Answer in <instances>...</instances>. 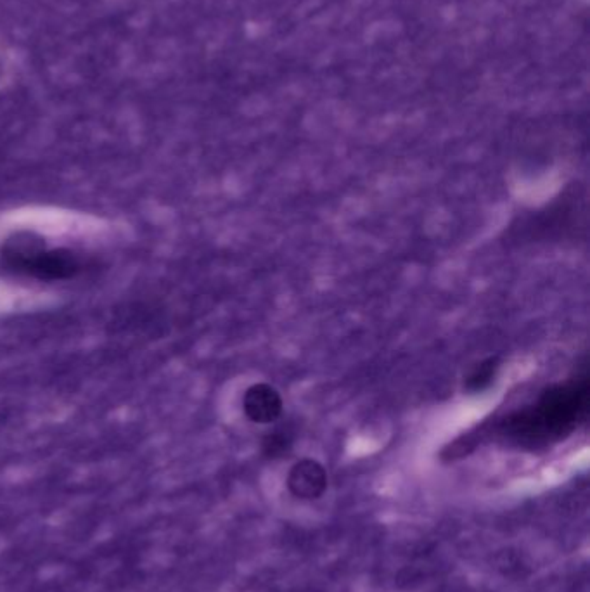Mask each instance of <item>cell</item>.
Returning a JSON list of instances; mask_svg holds the SVG:
<instances>
[{"instance_id":"obj_2","label":"cell","mask_w":590,"mask_h":592,"mask_svg":"<svg viewBox=\"0 0 590 592\" xmlns=\"http://www.w3.org/2000/svg\"><path fill=\"white\" fill-rule=\"evenodd\" d=\"M283 397L276 388L267 383L251 385L243 397L244 414L258 425L276 423L283 414Z\"/></svg>"},{"instance_id":"obj_3","label":"cell","mask_w":590,"mask_h":592,"mask_svg":"<svg viewBox=\"0 0 590 592\" xmlns=\"http://www.w3.org/2000/svg\"><path fill=\"white\" fill-rule=\"evenodd\" d=\"M288 489L303 501L319 499L328 489V473L314 459H302L289 470Z\"/></svg>"},{"instance_id":"obj_1","label":"cell","mask_w":590,"mask_h":592,"mask_svg":"<svg viewBox=\"0 0 590 592\" xmlns=\"http://www.w3.org/2000/svg\"><path fill=\"white\" fill-rule=\"evenodd\" d=\"M589 409V383L585 378L554 385L533 407L514 412L504 423V435L521 447H542L570 435Z\"/></svg>"},{"instance_id":"obj_5","label":"cell","mask_w":590,"mask_h":592,"mask_svg":"<svg viewBox=\"0 0 590 592\" xmlns=\"http://www.w3.org/2000/svg\"><path fill=\"white\" fill-rule=\"evenodd\" d=\"M497 369H499L497 359H488V361L481 362V364L475 367V371L469 374L466 388H468L469 392L475 393L487 390L495 381Z\"/></svg>"},{"instance_id":"obj_4","label":"cell","mask_w":590,"mask_h":592,"mask_svg":"<svg viewBox=\"0 0 590 592\" xmlns=\"http://www.w3.org/2000/svg\"><path fill=\"white\" fill-rule=\"evenodd\" d=\"M39 279H70L80 272V260L73 251L59 248V250L42 251L26 271Z\"/></svg>"},{"instance_id":"obj_6","label":"cell","mask_w":590,"mask_h":592,"mask_svg":"<svg viewBox=\"0 0 590 592\" xmlns=\"http://www.w3.org/2000/svg\"><path fill=\"white\" fill-rule=\"evenodd\" d=\"M289 445H291V442H289V437L286 433H269V437L263 440V451H265L267 456L277 457L288 451Z\"/></svg>"}]
</instances>
